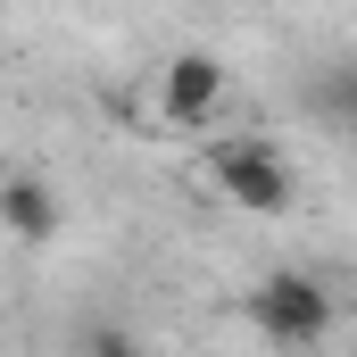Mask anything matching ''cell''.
Masks as SVG:
<instances>
[{
    "mask_svg": "<svg viewBox=\"0 0 357 357\" xmlns=\"http://www.w3.org/2000/svg\"><path fill=\"white\" fill-rule=\"evenodd\" d=\"M199 158H208V183L233 208H250V216H282L291 208V167H282V150L266 133H216Z\"/></svg>",
    "mask_w": 357,
    "mask_h": 357,
    "instance_id": "1",
    "label": "cell"
},
{
    "mask_svg": "<svg viewBox=\"0 0 357 357\" xmlns=\"http://www.w3.org/2000/svg\"><path fill=\"white\" fill-rule=\"evenodd\" d=\"M250 324L266 333L274 349H316L333 333V291L316 274H299V266H274V274L250 282Z\"/></svg>",
    "mask_w": 357,
    "mask_h": 357,
    "instance_id": "2",
    "label": "cell"
},
{
    "mask_svg": "<svg viewBox=\"0 0 357 357\" xmlns=\"http://www.w3.org/2000/svg\"><path fill=\"white\" fill-rule=\"evenodd\" d=\"M216 108H225V59H208V50H175V59L158 67V116L183 125V133H199Z\"/></svg>",
    "mask_w": 357,
    "mask_h": 357,
    "instance_id": "3",
    "label": "cell"
},
{
    "mask_svg": "<svg viewBox=\"0 0 357 357\" xmlns=\"http://www.w3.org/2000/svg\"><path fill=\"white\" fill-rule=\"evenodd\" d=\"M0 225H8L25 250H42V241L67 233V199H59L42 175H8V191H0Z\"/></svg>",
    "mask_w": 357,
    "mask_h": 357,
    "instance_id": "4",
    "label": "cell"
},
{
    "mask_svg": "<svg viewBox=\"0 0 357 357\" xmlns=\"http://www.w3.org/2000/svg\"><path fill=\"white\" fill-rule=\"evenodd\" d=\"M307 100H316L324 116L357 125V67H333V75H316V84H307Z\"/></svg>",
    "mask_w": 357,
    "mask_h": 357,
    "instance_id": "5",
    "label": "cell"
},
{
    "mask_svg": "<svg viewBox=\"0 0 357 357\" xmlns=\"http://www.w3.org/2000/svg\"><path fill=\"white\" fill-rule=\"evenodd\" d=\"M84 357H150V349H142L125 324H91V333H84Z\"/></svg>",
    "mask_w": 357,
    "mask_h": 357,
    "instance_id": "6",
    "label": "cell"
}]
</instances>
